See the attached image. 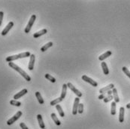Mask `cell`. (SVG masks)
<instances>
[{
    "label": "cell",
    "mask_w": 130,
    "mask_h": 129,
    "mask_svg": "<svg viewBox=\"0 0 130 129\" xmlns=\"http://www.w3.org/2000/svg\"><path fill=\"white\" fill-rule=\"evenodd\" d=\"M8 65L11 68H13L14 70H15V71H17L22 77H24V78H25V80H27V81H30L31 80V77H29V76L22 69V68H20L18 65H17L16 64H14V62H8Z\"/></svg>",
    "instance_id": "cell-1"
},
{
    "label": "cell",
    "mask_w": 130,
    "mask_h": 129,
    "mask_svg": "<svg viewBox=\"0 0 130 129\" xmlns=\"http://www.w3.org/2000/svg\"><path fill=\"white\" fill-rule=\"evenodd\" d=\"M31 54H30L29 52H24V53H22L17 54V55H14V56H8L5 60L6 62H11L14 60H17L19 59H23V58H26V57H30Z\"/></svg>",
    "instance_id": "cell-2"
},
{
    "label": "cell",
    "mask_w": 130,
    "mask_h": 129,
    "mask_svg": "<svg viewBox=\"0 0 130 129\" xmlns=\"http://www.w3.org/2000/svg\"><path fill=\"white\" fill-rule=\"evenodd\" d=\"M35 19H36V16H35V14L32 15L31 17H30V19H29V21L28 22V24H27L26 27L25 29H24V32H25L26 33H29V32H30V30H31V29H32V26H33L34 23H35Z\"/></svg>",
    "instance_id": "cell-3"
},
{
    "label": "cell",
    "mask_w": 130,
    "mask_h": 129,
    "mask_svg": "<svg viewBox=\"0 0 130 129\" xmlns=\"http://www.w3.org/2000/svg\"><path fill=\"white\" fill-rule=\"evenodd\" d=\"M21 116H22V112H21V111H18L14 116H12L10 119H8V120L7 121V124L8 125H12L13 123H14L15 122H16V121H17Z\"/></svg>",
    "instance_id": "cell-4"
},
{
    "label": "cell",
    "mask_w": 130,
    "mask_h": 129,
    "mask_svg": "<svg viewBox=\"0 0 130 129\" xmlns=\"http://www.w3.org/2000/svg\"><path fill=\"white\" fill-rule=\"evenodd\" d=\"M67 86H68V87L69 88V89L72 91V92H73L76 95H77L78 98H81V97L82 96V93L80 92L79 90H78L77 89H76V88L71 83H67Z\"/></svg>",
    "instance_id": "cell-5"
},
{
    "label": "cell",
    "mask_w": 130,
    "mask_h": 129,
    "mask_svg": "<svg viewBox=\"0 0 130 129\" xmlns=\"http://www.w3.org/2000/svg\"><path fill=\"white\" fill-rule=\"evenodd\" d=\"M79 101H80V98L77 97L74 99V105H73V110H72V114L76 115L78 113V106H79Z\"/></svg>",
    "instance_id": "cell-6"
},
{
    "label": "cell",
    "mask_w": 130,
    "mask_h": 129,
    "mask_svg": "<svg viewBox=\"0 0 130 129\" xmlns=\"http://www.w3.org/2000/svg\"><path fill=\"white\" fill-rule=\"evenodd\" d=\"M82 80H84L85 82H87V83H89V84H91L93 86H95V87H96L97 86H98V83H97V82H96L95 80H93V79H91V78H89V77H87V76H86V75H83V76H82Z\"/></svg>",
    "instance_id": "cell-7"
},
{
    "label": "cell",
    "mask_w": 130,
    "mask_h": 129,
    "mask_svg": "<svg viewBox=\"0 0 130 129\" xmlns=\"http://www.w3.org/2000/svg\"><path fill=\"white\" fill-rule=\"evenodd\" d=\"M35 56L34 54H31L29 59V66L28 68L29 71H32L34 68V64H35Z\"/></svg>",
    "instance_id": "cell-8"
},
{
    "label": "cell",
    "mask_w": 130,
    "mask_h": 129,
    "mask_svg": "<svg viewBox=\"0 0 130 129\" xmlns=\"http://www.w3.org/2000/svg\"><path fill=\"white\" fill-rule=\"evenodd\" d=\"M13 26H14V23H13V22H9L8 24V25L5 26V28L2 30V35H7V33L10 31V29H11Z\"/></svg>",
    "instance_id": "cell-9"
},
{
    "label": "cell",
    "mask_w": 130,
    "mask_h": 129,
    "mask_svg": "<svg viewBox=\"0 0 130 129\" xmlns=\"http://www.w3.org/2000/svg\"><path fill=\"white\" fill-rule=\"evenodd\" d=\"M114 88V85L113 84V83H111V84H109L108 86H107L104 88H102L101 89H99V92H100L101 94H103V93H105L107 92H108V91L113 89Z\"/></svg>",
    "instance_id": "cell-10"
},
{
    "label": "cell",
    "mask_w": 130,
    "mask_h": 129,
    "mask_svg": "<svg viewBox=\"0 0 130 129\" xmlns=\"http://www.w3.org/2000/svg\"><path fill=\"white\" fill-rule=\"evenodd\" d=\"M27 92H28L27 89H24L23 90H21L20 92H18V93H17L16 95H14V100H17L18 98H20L22 96H24V95H26Z\"/></svg>",
    "instance_id": "cell-11"
},
{
    "label": "cell",
    "mask_w": 130,
    "mask_h": 129,
    "mask_svg": "<svg viewBox=\"0 0 130 129\" xmlns=\"http://www.w3.org/2000/svg\"><path fill=\"white\" fill-rule=\"evenodd\" d=\"M124 113H125V108L121 107L120 108V113H119V121L120 122H123L124 121Z\"/></svg>",
    "instance_id": "cell-12"
},
{
    "label": "cell",
    "mask_w": 130,
    "mask_h": 129,
    "mask_svg": "<svg viewBox=\"0 0 130 129\" xmlns=\"http://www.w3.org/2000/svg\"><path fill=\"white\" fill-rule=\"evenodd\" d=\"M112 95H113V97H114V100L116 103H118L120 102V98H119V96H118V93H117V90L116 88H114L112 89Z\"/></svg>",
    "instance_id": "cell-13"
},
{
    "label": "cell",
    "mask_w": 130,
    "mask_h": 129,
    "mask_svg": "<svg viewBox=\"0 0 130 129\" xmlns=\"http://www.w3.org/2000/svg\"><path fill=\"white\" fill-rule=\"evenodd\" d=\"M112 54V53H111V51H110V50H108V51H107V52H105V53H103V54H102L100 56L98 57V59L100 60V61H103V60H105V59H107L108 57H109Z\"/></svg>",
    "instance_id": "cell-14"
},
{
    "label": "cell",
    "mask_w": 130,
    "mask_h": 129,
    "mask_svg": "<svg viewBox=\"0 0 130 129\" xmlns=\"http://www.w3.org/2000/svg\"><path fill=\"white\" fill-rule=\"evenodd\" d=\"M47 32H48V30L46 29H44L41 30V31H39V32H35V33L33 35V37L35 38H39L40 36H41V35H45Z\"/></svg>",
    "instance_id": "cell-15"
},
{
    "label": "cell",
    "mask_w": 130,
    "mask_h": 129,
    "mask_svg": "<svg viewBox=\"0 0 130 129\" xmlns=\"http://www.w3.org/2000/svg\"><path fill=\"white\" fill-rule=\"evenodd\" d=\"M37 119H38V122H39V126L41 129H44L45 128V125H44V123L43 122V119H42V116L41 114H39L37 116Z\"/></svg>",
    "instance_id": "cell-16"
},
{
    "label": "cell",
    "mask_w": 130,
    "mask_h": 129,
    "mask_svg": "<svg viewBox=\"0 0 130 129\" xmlns=\"http://www.w3.org/2000/svg\"><path fill=\"white\" fill-rule=\"evenodd\" d=\"M102 68L104 74L108 75L109 74V70H108V65H107L106 62H102Z\"/></svg>",
    "instance_id": "cell-17"
},
{
    "label": "cell",
    "mask_w": 130,
    "mask_h": 129,
    "mask_svg": "<svg viewBox=\"0 0 130 129\" xmlns=\"http://www.w3.org/2000/svg\"><path fill=\"white\" fill-rule=\"evenodd\" d=\"M67 88H68L67 84H63V85L62 92H61V96H60V98H63V99H64V98H65L66 92H67Z\"/></svg>",
    "instance_id": "cell-18"
},
{
    "label": "cell",
    "mask_w": 130,
    "mask_h": 129,
    "mask_svg": "<svg viewBox=\"0 0 130 129\" xmlns=\"http://www.w3.org/2000/svg\"><path fill=\"white\" fill-rule=\"evenodd\" d=\"M51 118L53 120V122H55V124L57 125H61V122L59 120V119L57 118V116H56V114L54 113H51Z\"/></svg>",
    "instance_id": "cell-19"
},
{
    "label": "cell",
    "mask_w": 130,
    "mask_h": 129,
    "mask_svg": "<svg viewBox=\"0 0 130 129\" xmlns=\"http://www.w3.org/2000/svg\"><path fill=\"white\" fill-rule=\"evenodd\" d=\"M53 46V42H48V44H46L45 45H44V46L41 48V52H44L46 50H48V49H49L50 47H51Z\"/></svg>",
    "instance_id": "cell-20"
},
{
    "label": "cell",
    "mask_w": 130,
    "mask_h": 129,
    "mask_svg": "<svg viewBox=\"0 0 130 129\" xmlns=\"http://www.w3.org/2000/svg\"><path fill=\"white\" fill-rule=\"evenodd\" d=\"M117 103L115 101H113L111 103V113L112 116H114L116 114V107H117Z\"/></svg>",
    "instance_id": "cell-21"
},
{
    "label": "cell",
    "mask_w": 130,
    "mask_h": 129,
    "mask_svg": "<svg viewBox=\"0 0 130 129\" xmlns=\"http://www.w3.org/2000/svg\"><path fill=\"white\" fill-rule=\"evenodd\" d=\"M56 108H57V110H58V113H59V116H60L61 117H64V116H65V113H64L63 109H62V107H61L59 104H57V105L56 106Z\"/></svg>",
    "instance_id": "cell-22"
},
{
    "label": "cell",
    "mask_w": 130,
    "mask_h": 129,
    "mask_svg": "<svg viewBox=\"0 0 130 129\" xmlns=\"http://www.w3.org/2000/svg\"><path fill=\"white\" fill-rule=\"evenodd\" d=\"M35 96H36V98H37L38 101H39V104H43L44 103V99L42 98V97H41V94H40V92H35Z\"/></svg>",
    "instance_id": "cell-23"
},
{
    "label": "cell",
    "mask_w": 130,
    "mask_h": 129,
    "mask_svg": "<svg viewBox=\"0 0 130 129\" xmlns=\"http://www.w3.org/2000/svg\"><path fill=\"white\" fill-rule=\"evenodd\" d=\"M63 99V98H61L60 97L59 98H57V99H55V100H53V101H52L51 102H50V105L51 106H54V105H57L59 103H60L61 101H62Z\"/></svg>",
    "instance_id": "cell-24"
},
{
    "label": "cell",
    "mask_w": 130,
    "mask_h": 129,
    "mask_svg": "<svg viewBox=\"0 0 130 129\" xmlns=\"http://www.w3.org/2000/svg\"><path fill=\"white\" fill-rule=\"evenodd\" d=\"M45 77L47 78L48 80H50V82H52V83H55V82H56V79L53 77H52L50 74H45Z\"/></svg>",
    "instance_id": "cell-25"
},
{
    "label": "cell",
    "mask_w": 130,
    "mask_h": 129,
    "mask_svg": "<svg viewBox=\"0 0 130 129\" xmlns=\"http://www.w3.org/2000/svg\"><path fill=\"white\" fill-rule=\"evenodd\" d=\"M10 104H11L13 106H16V107H20L21 103L20 101H17V100H11L10 101Z\"/></svg>",
    "instance_id": "cell-26"
},
{
    "label": "cell",
    "mask_w": 130,
    "mask_h": 129,
    "mask_svg": "<svg viewBox=\"0 0 130 129\" xmlns=\"http://www.w3.org/2000/svg\"><path fill=\"white\" fill-rule=\"evenodd\" d=\"M114 99V97H113V95H108L106 98H104V102L105 103H108V102H109L110 101H111V100H113Z\"/></svg>",
    "instance_id": "cell-27"
},
{
    "label": "cell",
    "mask_w": 130,
    "mask_h": 129,
    "mask_svg": "<svg viewBox=\"0 0 130 129\" xmlns=\"http://www.w3.org/2000/svg\"><path fill=\"white\" fill-rule=\"evenodd\" d=\"M122 69H123V71L125 73V74L128 77H129V79H130V71H129L128 68L126 67H123V68H122Z\"/></svg>",
    "instance_id": "cell-28"
},
{
    "label": "cell",
    "mask_w": 130,
    "mask_h": 129,
    "mask_svg": "<svg viewBox=\"0 0 130 129\" xmlns=\"http://www.w3.org/2000/svg\"><path fill=\"white\" fill-rule=\"evenodd\" d=\"M83 104H79V106H78V113H83Z\"/></svg>",
    "instance_id": "cell-29"
},
{
    "label": "cell",
    "mask_w": 130,
    "mask_h": 129,
    "mask_svg": "<svg viewBox=\"0 0 130 129\" xmlns=\"http://www.w3.org/2000/svg\"><path fill=\"white\" fill-rule=\"evenodd\" d=\"M107 96H108V93H107V92L103 93V94H101L100 95L98 96V99H100V100L104 99V98H106Z\"/></svg>",
    "instance_id": "cell-30"
},
{
    "label": "cell",
    "mask_w": 130,
    "mask_h": 129,
    "mask_svg": "<svg viewBox=\"0 0 130 129\" xmlns=\"http://www.w3.org/2000/svg\"><path fill=\"white\" fill-rule=\"evenodd\" d=\"M3 16H4V13H3L2 11H0V26L2 25V19H3Z\"/></svg>",
    "instance_id": "cell-31"
},
{
    "label": "cell",
    "mask_w": 130,
    "mask_h": 129,
    "mask_svg": "<svg viewBox=\"0 0 130 129\" xmlns=\"http://www.w3.org/2000/svg\"><path fill=\"white\" fill-rule=\"evenodd\" d=\"M20 128H21L22 129H29V128H27V126H26L24 122H21V123L20 124Z\"/></svg>",
    "instance_id": "cell-32"
},
{
    "label": "cell",
    "mask_w": 130,
    "mask_h": 129,
    "mask_svg": "<svg viewBox=\"0 0 130 129\" xmlns=\"http://www.w3.org/2000/svg\"><path fill=\"white\" fill-rule=\"evenodd\" d=\"M126 108L127 109H130V103L128 104H126Z\"/></svg>",
    "instance_id": "cell-33"
},
{
    "label": "cell",
    "mask_w": 130,
    "mask_h": 129,
    "mask_svg": "<svg viewBox=\"0 0 130 129\" xmlns=\"http://www.w3.org/2000/svg\"><path fill=\"white\" fill-rule=\"evenodd\" d=\"M44 129H45V128H44Z\"/></svg>",
    "instance_id": "cell-34"
}]
</instances>
